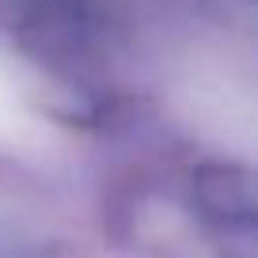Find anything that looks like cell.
Listing matches in <instances>:
<instances>
[{
  "instance_id": "cell-1",
  "label": "cell",
  "mask_w": 258,
  "mask_h": 258,
  "mask_svg": "<svg viewBox=\"0 0 258 258\" xmlns=\"http://www.w3.org/2000/svg\"><path fill=\"white\" fill-rule=\"evenodd\" d=\"M194 194L198 205L209 213L213 220H247L250 217V182L247 175L232 167H202L194 178Z\"/></svg>"
}]
</instances>
